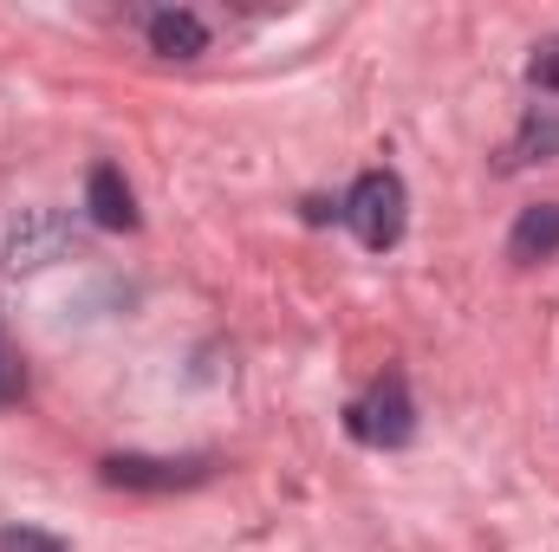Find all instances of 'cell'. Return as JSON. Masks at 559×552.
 <instances>
[{
  "label": "cell",
  "mask_w": 559,
  "mask_h": 552,
  "mask_svg": "<svg viewBox=\"0 0 559 552\" xmlns=\"http://www.w3.org/2000/svg\"><path fill=\"white\" fill-rule=\"evenodd\" d=\"M20 397H26V364H20V351H13V338L0 325V410H13Z\"/></svg>",
  "instance_id": "cell-9"
},
{
  "label": "cell",
  "mask_w": 559,
  "mask_h": 552,
  "mask_svg": "<svg viewBox=\"0 0 559 552\" xmlns=\"http://www.w3.org/2000/svg\"><path fill=\"white\" fill-rule=\"evenodd\" d=\"M345 221H352V235H358L371 254L397 248V241H404V221H411V189H404V176H397V169H365V176L352 182V195H345Z\"/></svg>",
  "instance_id": "cell-1"
},
{
  "label": "cell",
  "mask_w": 559,
  "mask_h": 552,
  "mask_svg": "<svg viewBox=\"0 0 559 552\" xmlns=\"http://www.w3.org/2000/svg\"><path fill=\"white\" fill-rule=\"evenodd\" d=\"M554 254H559V202L521 208V221H514V235H508V261H514V267H540V261H554Z\"/></svg>",
  "instance_id": "cell-7"
},
{
  "label": "cell",
  "mask_w": 559,
  "mask_h": 552,
  "mask_svg": "<svg viewBox=\"0 0 559 552\" xmlns=\"http://www.w3.org/2000/svg\"><path fill=\"white\" fill-rule=\"evenodd\" d=\"M85 208H92V221L111 228V235H131V228H138V195H131V182H124L118 163H98V169L85 176Z\"/></svg>",
  "instance_id": "cell-5"
},
{
  "label": "cell",
  "mask_w": 559,
  "mask_h": 552,
  "mask_svg": "<svg viewBox=\"0 0 559 552\" xmlns=\"http://www.w3.org/2000/svg\"><path fill=\"white\" fill-rule=\"evenodd\" d=\"M0 552H72V547L39 533V527H0Z\"/></svg>",
  "instance_id": "cell-10"
},
{
  "label": "cell",
  "mask_w": 559,
  "mask_h": 552,
  "mask_svg": "<svg viewBox=\"0 0 559 552\" xmlns=\"http://www.w3.org/2000/svg\"><path fill=\"white\" fill-rule=\"evenodd\" d=\"M527 79H534L540 92H559V39H540V46H534V59H527Z\"/></svg>",
  "instance_id": "cell-11"
},
{
  "label": "cell",
  "mask_w": 559,
  "mask_h": 552,
  "mask_svg": "<svg viewBox=\"0 0 559 552\" xmlns=\"http://www.w3.org/2000/svg\"><path fill=\"white\" fill-rule=\"evenodd\" d=\"M345 429H352L365 448H404V442L417 435V404H411L404 371H384V377L345 410Z\"/></svg>",
  "instance_id": "cell-3"
},
{
  "label": "cell",
  "mask_w": 559,
  "mask_h": 552,
  "mask_svg": "<svg viewBox=\"0 0 559 552\" xmlns=\"http://www.w3.org/2000/svg\"><path fill=\"white\" fill-rule=\"evenodd\" d=\"M105 481L131 494H182V488L215 481V455H111Z\"/></svg>",
  "instance_id": "cell-4"
},
{
  "label": "cell",
  "mask_w": 559,
  "mask_h": 552,
  "mask_svg": "<svg viewBox=\"0 0 559 552\" xmlns=\"http://www.w3.org/2000/svg\"><path fill=\"white\" fill-rule=\"evenodd\" d=\"M559 156V111H527L521 131L508 143V169H527V163H554Z\"/></svg>",
  "instance_id": "cell-8"
},
{
  "label": "cell",
  "mask_w": 559,
  "mask_h": 552,
  "mask_svg": "<svg viewBox=\"0 0 559 552\" xmlns=\"http://www.w3.org/2000/svg\"><path fill=\"white\" fill-rule=\"evenodd\" d=\"M143 33H150V52H163V59H195V52H209V20H202L195 7H156V13L143 20Z\"/></svg>",
  "instance_id": "cell-6"
},
{
  "label": "cell",
  "mask_w": 559,
  "mask_h": 552,
  "mask_svg": "<svg viewBox=\"0 0 559 552\" xmlns=\"http://www.w3.org/2000/svg\"><path fill=\"white\" fill-rule=\"evenodd\" d=\"M72 248V221L59 208H7L0 215V267L7 274H39L52 261H66Z\"/></svg>",
  "instance_id": "cell-2"
}]
</instances>
